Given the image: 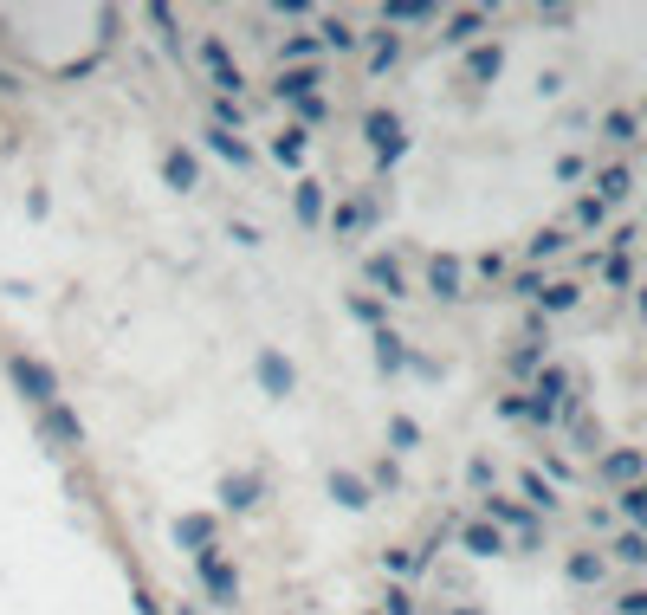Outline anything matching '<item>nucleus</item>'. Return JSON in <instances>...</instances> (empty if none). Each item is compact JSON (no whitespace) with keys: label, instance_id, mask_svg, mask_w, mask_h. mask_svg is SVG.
<instances>
[{"label":"nucleus","instance_id":"nucleus-3","mask_svg":"<svg viewBox=\"0 0 647 615\" xmlns=\"http://www.w3.org/2000/svg\"><path fill=\"white\" fill-rule=\"evenodd\" d=\"M628 188H635V175H628L622 162H609V169L596 175V201H602V208H615V201H628Z\"/></svg>","mask_w":647,"mask_h":615},{"label":"nucleus","instance_id":"nucleus-23","mask_svg":"<svg viewBox=\"0 0 647 615\" xmlns=\"http://www.w3.org/2000/svg\"><path fill=\"white\" fill-rule=\"evenodd\" d=\"M602 279H609V285H628L635 272H628V259H622V253H609V259H602Z\"/></svg>","mask_w":647,"mask_h":615},{"label":"nucleus","instance_id":"nucleus-13","mask_svg":"<svg viewBox=\"0 0 647 615\" xmlns=\"http://www.w3.org/2000/svg\"><path fill=\"white\" fill-rule=\"evenodd\" d=\"M602 130H609L615 143H635V136H641V123L628 117V111H609V117H602Z\"/></svg>","mask_w":647,"mask_h":615},{"label":"nucleus","instance_id":"nucleus-26","mask_svg":"<svg viewBox=\"0 0 647 615\" xmlns=\"http://www.w3.org/2000/svg\"><path fill=\"white\" fill-rule=\"evenodd\" d=\"M615 609H622V615H647V590H628V596H622V603H615Z\"/></svg>","mask_w":647,"mask_h":615},{"label":"nucleus","instance_id":"nucleus-11","mask_svg":"<svg viewBox=\"0 0 647 615\" xmlns=\"http://www.w3.org/2000/svg\"><path fill=\"white\" fill-rule=\"evenodd\" d=\"M499 65H505V52H499V46H479L473 59H466V72H473V78H499Z\"/></svg>","mask_w":647,"mask_h":615},{"label":"nucleus","instance_id":"nucleus-20","mask_svg":"<svg viewBox=\"0 0 647 615\" xmlns=\"http://www.w3.org/2000/svg\"><path fill=\"white\" fill-rule=\"evenodd\" d=\"M622 512H628V518H635V525H647V480L622 492Z\"/></svg>","mask_w":647,"mask_h":615},{"label":"nucleus","instance_id":"nucleus-17","mask_svg":"<svg viewBox=\"0 0 647 615\" xmlns=\"http://www.w3.org/2000/svg\"><path fill=\"white\" fill-rule=\"evenodd\" d=\"M208 65H214V78H220V85H227V91H240V72H233V65H227V52H220L214 39H208Z\"/></svg>","mask_w":647,"mask_h":615},{"label":"nucleus","instance_id":"nucleus-14","mask_svg":"<svg viewBox=\"0 0 647 615\" xmlns=\"http://www.w3.org/2000/svg\"><path fill=\"white\" fill-rule=\"evenodd\" d=\"M369 279H376V285H382V292H389V298H402V272H395L389 259H369Z\"/></svg>","mask_w":647,"mask_h":615},{"label":"nucleus","instance_id":"nucleus-22","mask_svg":"<svg viewBox=\"0 0 647 615\" xmlns=\"http://www.w3.org/2000/svg\"><path fill=\"white\" fill-rule=\"evenodd\" d=\"M169 175H175V182H182V188H195V162H188L182 149H169Z\"/></svg>","mask_w":647,"mask_h":615},{"label":"nucleus","instance_id":"nucleus-4","mask_svg":"<svg viewBox=\"0 0 647 615\" xmlns=\"http://www.w3.org/2000/svg\"><path fill=\"white\" fill-rule=\"evenodd\" d=\"M460 544H466V551H473V557H499V551H505L499 525H466V531H460Z\"/></svg>","mask_w":647,"mask_h":615},{"label":"nucleus","instance_id":"nucleus-19","mask_svg":"<svg viewBox=\"0 0 647 615\" xmlns=\"http://www.w3.org/2000/svg\"><path fill=\"white\" fill-rule=\"evenodd\" d=\"M479 26H486V13H460V20L447 26V39H453V46H466V39H473Z\"/></svg>","mask_w":647,"mask_h":615},{"label":"nucleus","instance_id":"nucleus-25","mask_svg":"<svg viewBox=\"0 0 647 615\" xmlns=\"http://www.w3.org/2000/svg\"><path fill=\"white\" fill-rule=\"evenodd\" d=\"M583 175H589L583 156H563V162H557V182H583Z\"/></svg>","mask_w":647,"mask_h":615},{"label":"nucleus","instance_id":"nucleus-21","mask_svg":"<svg viewBox=\"0 0 647 615\" xmlns=\"http://www.w3.org/2000/svg\"><path fill=\"white\" fill-rule=\"evenodd\" d=\"M311 85H318V78H311V72H292V78H279V98H305Z\"/></svg>","mask_w":647,"mask_h":615},{"label":"nucleus","instance_id":"nucleus-8","mask_svg":"<svg viewBox=\"0 0 647 615\" xmlns=\"http://www.w3.org/2000/svg\"><path fill=\"white\" fill-rule=\"evenodd\" d=\"M434 292L440 298H460V259H447V253L434 259Z\"/></svg>","mask_w":647,"mask_h":615},{"label":"nucleus","instance_id":"nucleus-10","mask_svg":"<svg viewBox=\"0 0 647 615\" xmlns=\"http://www.w3.org/2000/svg\"><path fill=\"white\" fill-rule=\"evenodd\" d=\"M570 221H576V227H589V234H596V227L609 221V208H602L596 195H583V201H576V208H570Z\"/></svg>","mask_w":647,"mask_h":615},{"label":"nucleus","instance_id":"nucleus-7","mask_svg":"<svg viewBox=\"0 0 647 615\" xmlns=\"http://www.w3.org/2000/svg\"><path fill=\"white\" fill-rule=\"evenodd\" d=\"M486 518H499V525H518L531 538V512L525 505H512V499H486Z\"/></svg>","mask_w":647,"mask_h":615},{"label":"nucleus","instance_id":"nucleus-24","mask_svg":"<svg viewBox=\"0 0 647 615\" xmlns=\"http://www.w3.org/2000/svg\"><path fill=\"white\" fill-rule=\"evenodd\" d=\"M279 156H285V162L305 156V130H285V136H279Z\"/></svg>","mask_w":647,"mask_h":615},{"label":"nucleus","instance_id":"nucleus-2","mask_svg":"<svg viewBox=\"0 0 647 615\" xmlns=\"http://www.w3.org/2000/svg\"><path fill=\"white\" fill-rule=\"evenodd\" d=\"M641 473H647V460L635 454V447H615V454L602 460V480H609V486H635Z\"/></svg>","mask_w":647,"mask_h":615},{"label":"nucleus","instance_id":"nucleus-15","mask_svg":"<svg viewBox=\"0 0 647 615\" xmlns=\"http://www.w3.org/2000/svg\"><path fill=\"white\" fill-rule=\"evenodd\" d=\"M563 240H570L563 227H544V234L531 240V259H557V253H563Z\"/></svg>","mask_w":647,"mask_h":615},{"label":"nucleus","instance_id":"nucleus-12","mask_svg":"<svg viewBox=\"0 0 647 615\" xmlns=\"http://www.w3.org/2000/svg\"><path fill=\"white\" fill-rule=\"evenodd\" d=\"M615 557H622V564H647V531H622V538H615Z\"/></svg>","mask_w":647,"mask_h":615},{"label":"nucleus","instance_id":"nucleus-5","mask_svg":"<svg viewBox=\"0 0 647 615\" xmlns=\"http://www.w3.org/2000/svg\"><path fill=\"white\" fill-rule=\"evenodd\" d=\"M576 298H583V285H576V279H550L544 292H538V305H544V311H570Z\"/></svg>","mask_w":647,"mask_h":615},{"label":"nucleus","instance_id":"nucleus-18","mask_svg":"<svg viewBox=\"0 0 647 615\" xmlns=\"http://www.w3.org/2000/svg\"><path fill=\"white\" fill-rule=\"evenodd\" d=\"M525 499L538 505V512H550V505H557V492L544 486V473H525Z\"/></svg>","mask_w":647,"mask_h":615},{"label":"nucleus","instance_id":"nucleus-6","mask_svg":"<svg viewBox=\"0 0 647 615\" xmlns=\"http://www.w3.org/2000/svg\"><path fill=\"white\" fill-rule=\"evenodd\" d=\"M201 577H208V590L220 596V603H233V570L227 564H220V557L208 551V557H201Z\"/></svg>","mask_w":647,"mask_h":615},{"label":"nucleus","instance_id":"nucleus-27","mask_svg":"<svg viewBox=\"0 0 647 615\" xmlns=\"http://www.w3.org/2000/svg\"><path fill=\"white\" fill-rule=\"evenodd\" d=\"M453 615H473V609H453Z\"/></svg>","mask_w":647,"mask_h":615},{"label":"nucleus","instance_id":"nucleus-9","mask_svg":"<svg viewBox=\"0 0 647 615\" xmlns=\"http://www.w3.org/2000/svg\"><path fill=\"white\" fill-rule=\"evenodd\" d=\"M318 214H324V188H318V182H305V188H298V221L318 227Z\"/></svg>","mask_w":647,"mask_h":615},{"label":"nucleus","instance_id":"nucleus-1","mask_svg":"<svg viewBox=\"0 0 647 615\" xmlns=\"http://www.w3.org/2000/svg\"><path fill=\"white\" fill-rule=\"evenodd\" d=\"M363 130H369V143H376V149H382V156H389V162H395V156H402V149H408V136H402V123H395L389 111H376V117H369V123H363Z\"/></svg>","mask_w":647,"mask_h":615},{"label":"nucleus","instance_id":"nucleus-16","mask_svg":"<svg viewBox=\"0 0 647 615\" xmlns=\"http://www.w3.org/2000/svg\"><path fill=\"white\" fill-rule=\"evenodd\" d=\"M570 577H576V583H602V557L576 551V557H570Z\"/></svg>","mask_w":647,"mask_h":615}]
</instances>
